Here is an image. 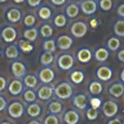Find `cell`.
Here are the masks:
<instances>
[{"label":"cell","mask_w":124,"mask_h":124,"mask_svg":"<svg viewBox=\"0 0 124 124\" xmlns=\"http://www.w3.org/2000/svg\"><path fill=\"white\" fill-rule=\"evenodd\" d=\"M83 78H84V75L80 71H75L71 74V80L76 84L81 83L83 80Z\"/></svg>","instance_id":"25"},{"label":"cell","mask_w":124,"mask_h":124,"mask_svg":"<svg viewBox=\"0 0 124 124\" xmlns=\"http://www.w3.org/2000/svg\"><path fill=\"white\" fill-rule=\"evenodd\" d=\"M109 92L111 95H112L115 97H120L123 95L124 92V86L122 84H115L110 88Z\"/></svg>","instance_id":"13"},{"label":"cell","mask_w":124,"mask_h":124,"mask_svg":"<svg viewBox=\"0 0 124 124\" xmlns=\"http://www.w3.org/2000/svg\"><path fill=\"white\" fill-rule=\"evenodd\" d=\"M41 33L43 36H44V37H48V36H51L52 33H53V30H52V28L50 27L49 25H45L41 28Z\"/></svg>","instance_id":"33"},{"label":"cell","mask_w":124,"mask_h":124,"mask_svg":"<svg viewBox=\"0 0 124 124\" xmlns=\"http://www.w3.org/2000/svg\"><path fill=\"white\" fill-rule=\"evenodd\" d=\"M20 48L24 52H28L32 50V46L29 42H27V41H20Z\"/></svg>","instance_id":"38"},{"label":"cell","mask_w":124,"mask_h":124,"mask_svg":"<svg viewBox=\"0 0 124 124\" xmlns=\"http://www.w3.org/2000/svg\"><path fill=\"white\" fill-rule=\"evenodd\" d=\"M78 60L82 62H88L91 59V52L88 49H82L78 52Z\"/></svg>","instance_id":"16"},{"label":"cell","mask_w":124,"mask_h":124,"mask_svg":"<svg viewBox=\"0 0 124 124\" xmlns=\"http://www.w3.org/2000/svg\"><path fill=\"white\" fill-rule=\"evenodd\" d=\"M40 2H41V0H28L29 4H30L31 6H33V7L39 4Z\"/></svg>","instance_id":"44"},{"label":"cell","mask_w":124,"mask_h":124,"mask_svg":"<svg viewBox=\"0 0 124 124\" xmlns=\"http://www.w3.org/2000/svg\"><path fill=\"white\" fill-rule=\"evenodd\" d=\"M87 32V26L83 22H76L71 26V33L76 37H83Z\"/></svg>","instance_id":"4"},{"label":"cell","mask_w":124,"mask_h":124,"mask_svg":"<svg viewBox=\"0 0 124 124\" xmlns=\"http://www.w3.org/2000/svg\"><path fill=\"white\" fill-rule=\"evenodd\" d=\"M37 36H38V32H37L36 29H31V30H27L25 31L24 33V36H25L27 39H28L29 41H34L36 39Z\"/></svg>","instance_id":"26"},{"label":"cell","mask_w":124,"mask_h":124,"mask_svg":"<svg viewBox=\"0 0 124 124\" xmlns=\"http://www.w3.org/2000/svg\"><path fill=\"white\" fill-rule=\"evenodd\" d=\"M12 72H13L14 75L15 77H20L23 76L26 73V68L21 62H15L13 63L12 65Z\"/></svg>","instance_id":"11"},{"label":"cell","mask_w":124,"mask_h":124,"mask_svg":"<svg viewBox=\"0 0 124 124\" xmlns=\"http://www.w3.org/2000/svg\"><path fill=\"white\" fill-rule=\"evenodd\" d=\"M1 124H11V123H7V122H4V123H1Z\"/></svg>","instance_id":"52"},{"label":"cell","mask_w":124,"mask_h":124,"mask_svg":"<svg viewBox=\"0 0 124 124\" xmlns=\"http://www.w3.org/2000/svg\"><path fill=\"white\" fill-rule=\"evenodd\" d=\"M53 61V55L51 54V52H45L42 55L41 57V62L43 65H48L49 63H51Z\"/></svg>","instance_id":"23"},{"label":"cell","mask_w":124,"mask_h":124,"mask_svg":"<svg viewBox=\"0 0 124 124\" xmlns=\"http://www.w3.org/2000/svg\"><path fill=\"white\" fill-rule=\"evenodd\" d=\"M55 93L59 98L67 99L72 95V88L68 83H61L55 88Z\"/></svg>","instance_id":"1"},{"label":"cell","mask_w":124,"mask_h":124,"mask_svg":"<svg viewBox=\"0 0 124 124\" xmlns=\"http://www.w3.org/2000/svg\"><path fill=\"white\" fill-rule=\"evenodd\" d=\"M66 13H67L68 16L69 17H75L78 14V8L76 5L71 4L70 6L67 7L66 8Z\"/></svg>","instance_id":"29"},{"label":"cell","mask_w":124,"mask_h":124,"mask_svg":"<svg viewBox=\"0 0 124 124\" xmlns=\"http://www.w3.org/2000/svg\"><path fill=\"white\" fill-rule=\"evenodd\" d=\"M35 23V18L32 16V15H28V16L26 17L25 19V24L28 26L32 25L33 24Z\"/></svg>","instance_id":"40"},{"label":"cell","mask_w":124,"mask_h":124,"mask_svg":"<svg viewBox=\"0 0 124 124\" xmlns=\"http://www.w3.org/2000/svg\"><path fill=\"white\" fill-rule=\"evenodd\" d=\"M100 100H99L98 98H93L91 100V105L94 109H97L99 106H100Z\"/></svg>","instance_id":"41"},{"label":"cell","mask_w":124,"mask_h":124,"mask_svg":"<svg viewBox=\"0 0 124 124\" xmlns=\"http://www.w3.org/2000/svg\"><path fill=\"white\" fill-rule=\"evenodd\" d=\"M87 116L89 120H94L97 118L98 116V111L97 109H94V108H90L87 111Z\"/></svg>","instance_id":"37"},{"label":"cell","mask_w":124,"mask_h":124,"mask_svg":"<svg viewBox=\"0 0 124 124\" xmlns=\"http://www.w3.org/2000/svg\"><path fill=\"white\" fill-rule=\"evenodd\" d=\"M89 90L93 95H99L102 91V85L98 82H93L89 86Z\"/></svg>","instance_id":"22"},{"label":"cell","mask_w":124,"mask_h":124,"mask_svg":"<svg viewBox=\"0 0 124 124\" xmlns=\"http://www.w3.org/2000/svg\"><path fill=\"white\" fill-rule=\"evenodd\" d=\"M28 124H40V123H38V122H37V121H31Z\"/></svg>","instance_id":"50"},{"label":"cell","mask_w":124,"mask_h":124,"mask_svg":"<svg viewBox=\"0 0 124 124\" xmlns=\"http://www.w3.org/2000/svg\"><path fill=\"white\" fill-rule=\"evenodd\" d=\"M118 106L114 101H106L103 106V112L107 117H111L117 113Z\"/></svg>","instance_id":"2"},{"label":"cell","mask_w":124,"mask_h":124,"mask_svg":"<svg viewBox=\"0 0 124 124\" xmlns=\"http://www.w3.org/2000/svg\"><path fill=\"white\" fill-rule=\"evenodd\" d=\"M24 98L28 102H32L36 100V95L32 90H27L24 94Z\"/></svg>","instance_id":"34"},{"label":"cell","mask_w":124,"mask_h":124,"mask_svg":"<svg viewBox=\"0 0 124 124\" xmlns=\"http://www.w3.org/2000/svg\"><path fill=\"white\" fill-rule=\"evenodd\" d=\"M66 17L62 15H58V16L55 19V24L57 26H59V27L64 26L66 25Z\"/></svg>","instance_id":"35"},{"label":"cell","mask_w":124,"mask_h":124,"mask_svg":"<svg viewBox=\"0 0 124 124\" xmlns=\"http://www.w3.org/2000/svg\"><path fill=\"white\" fill-rule=\"evenodd\" d=\"M121 78H122V80L124 82V69L123 70V72H122V74H121Z\"/></svg>","instance_id":"49"},{"label":"cell","mask_w":124,"mask_h":124,"mask_svg":"<svg viewBox=\"0 0 124 124\" xmlns=\"http://www.w3.org/2000/svg\"><path fill=\"white\" fill-rule=\"evenodd\" d=\"M74 105L79 109L83 110L85 109L87 106V101L86 97L83 95H79L74 98Z\"/></svg>","instance_id":"17"},{"label":"cell","mask_w":124,"mask_h":124,"mask_svg":"<svg viewBox=\"0 0 124 124\" xmlns=\"http://www.w3.org/2000/svg\"><path fill=\"white\" fill-rule=\"evenodd\" d=\"M108 56H109V53H108L107 50H105V48H99L95 53L96 59L100 62L105 61L108 58Z\"/></svg>","instance_id":"19"},{"label":"cell","mask_w":124,"mask_h":124,"mask_svg":"<svg viewBox=\"0 0 124 124\" xmlns=\"http://www.w3.org/2000/svg\"><path fill=\"white\" fill-rule=\"evenodd\" d=\"M99 5H100L102 9L109 10L111 9V6H112V2H111V0H101Z\"/></svg>","instance_id":"36"},{"label":"cell","mask_w":124,"mask_h":124,"mask_svg":"<svg viewBox=\"0 0 124 124\" xmlns=\"http://www.w3.org/2000/svg\"><path fill=\"white\" fill-rule=\"evenodd\" d=\"M16 36V32L13 28H6L3 31V37L6 41H12Z\"/></svg>","instance_id":"15"},{"label":"cell","mask_w":124,"mask_h":124,"mask_svg":"<svg viewBox=\"0 0 124 124\" xmlns=\"http://www.w3.org/2000/svg\"><path fill=\"white\" fill-rule=\"evenodd\" d=\"M6 87V80L3 77H0V91L4 90Z\"/></svg>","instance_id":"43"},{"label":"cell","mask_w":124,"mask_h":124,"mask_svg":"<svg viewBox=\"0 0 124 124\" xmlns=\"http://www.w3.org/2000/svg\"><path fill=\"white\" fill-rule=\"evenodd\" d=\"M72 40L68 36H61L58 38V46L62 50H67L71 47Z\"/></svg>","instance_id":"8"},{"label":"cell","mask_w":124,"mask_h":124,"mask_svg":"<svg viewBox=\"0 0 124 124\" xmlns=\"http://www.w3.org/2000/svg\"><path fill=\"white\" fill-rule=\"evenodd\" d=\"M43 48L48 52H51L55 51V41L53 40H49V41H46L43 44Z\"/></svg>","instance_id":"30"},{"label":"cell","mask_w":124,"mask_h":124,"mask_svg":"<svg viewBox=\"0 0 124 124\" xmlns=\"http://www.w3.org/2000/svg\"><path fill=\"white\" fill-rule=\"evenodd\" d=\"M114 31L117 36H124V21L118 20L114 26Z\"/></svg>","instance_id":"20"},{"label":"cell","mask_w":124,"mask_h":124,"mask_svg":"<svg viewBox=\"0 0 124 124\" xmlns=\"http://www.w3.org/2000/svg\"><path fill=\"white\" fill-rule=\"evenodd\" d=\"M22 1L23 0H15V2H16V3H21Z\"/></svg>","instance_id":"51"},{"label":"cell","mask_w":124,"mask_h":124,"mask_svg":"<svg viewBox=\"0 0 124 124\" xmlns=\"http://www.w3.org/2000/svg\"><path fill=\"white\" fill-rule=\"evenodd\" d=\"M8 18L10 20L13 22H16L20 20V13L17 9H12L9 12L8 14Z\"/></svg>","instance_id":"24"},{"label":"cell","mask_w":124,"mask_h":124,"mask_svg":"<svg viewBox=\"0 0 124 124\" xmlns=\"http://www.w3.org/2000/svg\"><path fill=\"white\" fill-rule=\"evenodd\" d=\"M39 78L41 79V81L43 82V83H50L55 78V74L50 69L46 68V69H43L40 72Z\"/></svg>","instance_id":"6"},{"label":"cell","mask_w":124,"mask_h":124,"mask_svg":"<svg viewBox=\"0 0 124 124\" xmlns=\"http://www.w3.org/2000/svg\"><path fill=\"white\" fill-rule=\"evenodd\" d=\"M23 106L20 102H13L9 106V113L14 118H19L23 114Z\"/></svg>","instance_id":"3"},{"label":"cell","mask_w":124,"mask_h":124,"mask_svg":"<svg viewBox=\"0 0 124 124\" xmlns=\"http://www.w3.org/2000/svg\"><path fill=\"white\" fill-rule=\"evenodd\" d=\"M59 66L64 70H67L70 69L73 65V57L71 55L68 54H65L62 55L61 57L59 58L58 61Z\"/></svg>","instance_id":"5"},{"label":"cell","mask_w":124,"mask_h":124,"mask_svg":"<svg viewBox=\"0 0 124 124\" xmlns=\"http://www.w3.org/2000/svg\"><path fill=\"white\" fill-rule=\"evenodd\" d=\"M5 0H0V2H4Z\"/></svg>","instance_id":"53"},{"label":"cell","mask_w":124,"mask_h":124,"mask_svg":"<svg viewBox=\"0 0 124 124\" xmlns=\"http://www.w3.org/2000/svg\"><path fill=\"white\" fill-rule=\"evenodd\" d=\"M62 106L58 101H54L49 105V111L52 113H59L61 111Z\"/></svg>","instance_id":"27"},{"label":"cell","mask_w":124,"mask_h":124,"mask_svg":"<svg viewBox=\"0 0 124 124\" xmlns=\"http://www.w3.org/2000/svg\"><path fill=\"white\" fill-rule=\"evenodd\" d=\"M50 15H51V11H50L49 8H46V7H43L39 10V16L42 19L47 20V19L49 18Z\"/></svg>","instance_id":"32"},{"label":"cell","mask_w":124,"mask_h":124,"mask_svg":"<svg viewBox=\"0 0 124 124\" xmlns=\"http://www.w3.org/2000/svg\"><path fill=\"white\" fill-rule=\"evenodd\" d=\"M117 12H118V14L121 15V16L124 17V4L120 5V7L118 8Z\"/></svg>","instance_id":"45"},{"label":"cell","mask_w":124,"mask_h":124,"mask_svg":"<svg viewBox=\"0 0 124 124\" xmlns=\"http://www.w3.org/2000/svg\"><path fill=\"white\" fill-rule=\"evenodd\" d=\"M44 124H59V121L56 116H47L46 119H45Z\"/></svg>","instance_id":"39"},{"label":"cell","mask_w":124,"mask_h":124,"mask_svg":"<svg viewBox=\"0 0 124 124\" xmlns=\"http://www.w3.org/2000/svg\"><path fill=\"white\" fill-rule=\"evenodd\" d=\"M40 111H41V108L38 104H31L29 106L28 109H27L28 114L32 117L38 116L40 114Z\"/></svg>","instance_id":"18"},{"label":"cell","mask_w":124,"mask_h":124,"mask_svg":"<svg viewBox=\"0 0 124 124\" xmlns=\"http://www.w3.org/2000/svg\"><path fill=\"white\" fill-rule=\"evenodd\" d=\"M64 120L67 124H76L79 121V115L75 111H69L65 115Z\"/></svg>","instance_id":"10"},{"label":"cell","mask_w":124,"mask_h":124,"mask_svg":"<svg viewBox=\"0 0 124 124\" xmlns=\"http://www.w3.org/2000/svg\"><path fill=\"white\" fill-rule=\"evenodd\" d=\"M52 2H53L55 4L61 5L65 3V2H66V0H52Z\"/></svg>","instance_id":"47"},{"label":"cell","mask_w":124,"mask_h":124,"mask_svg":"<svg viewBox=\"0 0 124 124\" xmlns=\"http://www.w3.org/2000/svg\"><path fill=\"white\" fill-rule=\"evenodd\" d=\"M108 124H122V123L119 119H113L111 121H110Z\"/></svg>","instance_id":"48"},{"label":"cell","mask_w":124,"mask_h":124,"mask_svg":"<svg viewBox=\"0 0 124 124\" xmlns=\"http://www.w3.org/2000/svg\"><path fill=\"white\" fill-rule=\"evenodd\" d=\"M120 46V41L116 38H111V39L108 41V47L112 51H116L118 47Z\"/></svg>","instance_id":"28"},{"label":"cell","mask_w":124,"mask_h":124,"mask_svg":"<svg viewBox=\"0 0 124 124\" xmlns=\"http://www.w3.org/2000/svg\"><path fill=\"white\" fill-rule=\"evenodd\" d=\"M24 83L27 85V87H30V88H34L37 85V78L33 75H27L25 78H24Z\"/></svg>","instance_id":"21"},{"label":"cell","mask_w":124,"mask_h":124,"mask_svg":"<svg viewBox=\"0 0 124 124\" xmlns=\"http://www.w3.org/2000/svg\"><path fill=\"white\" fill-rule=\"evenodd\" d=\"M97 75L99 77V78H100L101 80H109L111 78V75H112V72L111 70L107 67H101L98 69L97 71Z\"/></svg>","instance_id":"12"},{"label":"cell","mask_w":124,"mask_h":124,"mask_svg":"<svg viewBox=\"0 0 124 124\" xmlns=\"http://www.w3.org/2000/svg\"><path fill=\"white\" fill-rule=\"evenodd\" d=\"M6 55L10 58H15L18 56V51H17V49L15 46H10L6 51Z\"/></svg>","instance_id":"31"},{"label":"cell","mask_w":124,"mask_h":124,"mask_svg":"<svg viewBox=\"0 0 124 124\" xmlns=\"http://www.w3.org/2000/svg\"><path fill=\"white\" fill-rule=\"evenodd\" d=\"M53 90L48 86H43L38 91V97L41 100H48L52 96Z\"/></svg>","instance_id":"14"},{"label":"cell","mask_w":124,"mask_h":124,"mask_svg":"<svg viewBox=\"0 0 124 124\" xmlns=\"http://www.w3.org/2000/svg\"><path fill=\"white\" fill-rule=\"evenodd\" d=\"M118 58H119L122 62H124V50H122L121 52L118 53Z\"/></svg>","instance_id":"46"},{"label":"cell","mask_w":124,"mask_h":124,"mask_svg":"<svg viewBox=\"0 0 124 124\" xmlns=\"http://www.w3.org/2000/svg\"><path fill=\"white\" fill-rule=\"evenodd\" d=\"M22 88H23V85L21 82L19 80H13L9 86V90L11 95H17L22 91Z\"/></svg>","instance_id":"9"},{"label":"cell","mask_w":124,"mask_h":124,"mask_svg":"<svg viewBox=\"0 0 124 124\" xmlns=\"http://www.w3.org/2000/svg\"><path fill=\"white\" fill-rule=\"evenodd\" d=\"M6 104L7 103H6L5 99L3 98V97L0 96V111L5 109V107H6Z\"/></svg>","instance_id":"42"},{"label":"cell","mask_w":124,"mask_h":124,"mask_svg":"<svg viewBox=\"0 0 124 124\" xmlns=\"http://www.w3.org/2000/svg\"><path fill=\"white\" fill-rule=\"evenodd\" d=\"M82 9L86 15H92L96 10V3L92 0H86L82 3Z\"/></svg>","instance_id":"7"}]
</instances>
